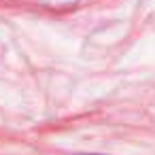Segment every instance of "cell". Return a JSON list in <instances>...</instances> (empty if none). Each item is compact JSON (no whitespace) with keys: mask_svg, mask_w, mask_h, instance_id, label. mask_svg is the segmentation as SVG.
I'll use <instances>...</instances> for the list:
<instances>
[]
</instances>
